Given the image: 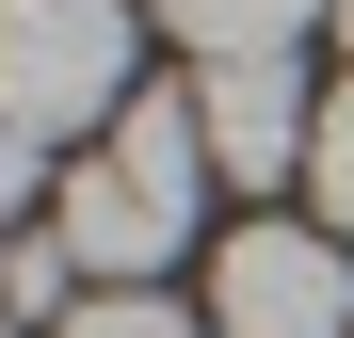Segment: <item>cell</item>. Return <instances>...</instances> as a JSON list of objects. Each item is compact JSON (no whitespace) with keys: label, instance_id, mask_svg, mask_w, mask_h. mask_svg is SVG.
<instances>
[{"label":"cell","instance_id":"1","mask_svg":"<svg viewBox=\"0 0 354 338\" xmlns=\"http://www.w3.org/2000/svg\"><path fill=\"white\" fill-rule=\"evenodd\" d=\"M194 225H209V129H194V97H129L65 161V194H48V242H65L97 290H145Z\"/></svg>","mask_w":354,"mask_h":338},{"label":"cell","instance_id":"2","mask_svg":"<svg viewBox=\"0 0 354 338\" xmlns=\"http://www.w3.org/2000/svg\"><path fill=\"white\" fill-rule=\"evenodd\" d=\"M129 48H145V0H0V113L32 145H81L145 97Z\"/></svg>","mask_w":354,"mask_h":338},{"label":"cell","instance_id":"3","mask_svg":"<svg viewBox=\"0 0 354 338\" xmlns=\"http://www.w3.org/2000/svg\"><path fill=\"white\" fill-rule=\"evenodd\" d=\"M209 338H354L338 225H242V242L209 258Z\"/></svg>","mask_w":354,"mask_h":338},{"label":"cell","instance_id":"4","mask_svg":"<svg viewBox=\"0 0 354 338\" xmlns=\"http://www.w3.org/2000/svg\"><path fill=\"white\" fill-rule=\"evenodd\" d=\"M194 129H209V178H290V161L322 145L306 65H290V48H258V65H194Z\"/></svg>","mask_w":354,"mask_h":338},{"label":"cell","instance_id":"5","mask_svg":"<svg viewBox=\"0 0 354 338\" xmlns=\"http://www.w3.org/2000/svg\"><path fill=\"white\" fill-rule=\"evenodd\" d=\"M145 17L194 48V65H258V48H306L322 0H145Z\"/></svg>","mask_w":354,"mask_h":338},{"label":"cell","instance_id":"6","mask_svg":"<svg viewBox=\"0 0 354 338\" xmlns=\"http://www.w3.org/2000/svg\"><path fill=\"white\" fill-rule=\"evenodd\" d=\"M65 290H81V258L48 242V225H32V242H0V322H65Z\"/></svg>","mask_w":354,"mask_h":338},{"label":"cell","instance_id":"7","mask_svg":"<svg viewBox=\"0 0 354 338\" xmlns=\"http://www.w3.org/2000/svg\"><path fill=\"white\" fill-rule=\"evenodd\" d=\"M48 338H209L194 306H161V290H97V306H65Z\"/></svg>","mask_w":354,"mask_h":338},{"label":"cell","instance_id":"8","mask_svg":"<svg viewBox=\"0 0 354 338\" xmlns=\"http://www.w3.org/2000/svg\"><path fill=\"white\" fill-rule=\"evenodd\" d=\"M306 194H322V225L354 242V81L322 97V145H306Z\"/></svg>","mask_w":354,"mask_h":338},{"label":"cell","instance_id":"9","mask_svg":"<svg viewBox=\"0 0 354 338\" xmlns=\"http://www.w3.org/2000/svg\"><path fill=\"white\" fill-rule=\"evenodd\" d=\"M32 194H48V145L0 113V242H32Z\"/></svg>","mask_w":354,"mask_h":338},{"label":"cell","instance_id":"10","mask_svg":"<svg viewBox=\"0 0 354 338\" xmlns=\"http://www.w3.org/2000/svg\"><path fill=\"white\" fill-rule=\"evenodd\" d=\"M338 48H354V0H338Z\"/></svg>","mask_w":354,"mask_h":338}]
</instances>
